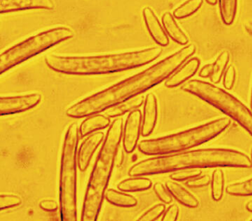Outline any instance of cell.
Listing matches in <instances>:
<instances>
[{"label": "cell", "mask_w": 252, "mask_h": 221, "mask_svg": "<svg viewBox=\"0 0 252 221\" xmlns=\"http://www.w3.org/2000/svg\"><path fill=\"white\" fill-rule=\"evenodd\" d=\"M195 51L194 45H187L149 68L78 101L67 108L66 115L73 119L88 117L142 94L170 77Z\"/></svg>", "instance_id": "cell-1"}, {"label": "cell", "mask_w": 252, "mask_h": 221, "mask_svg": "<svg viewBox=\"0 0 252 221\" xmlns=\"http://www.w3.org/2000/svg\"><path fill=\"white\" fill-rule=\"evenodd\" d=\"M252 166V160L247 155L238 150L205 148L141 160L130 168L129 175L132 177L144 176L191 168H251Z\"/></svg>", "instance_id": "cell-2"}, {"label": "cell", "mask_w": 252, "mask_h": 221, "mask_svg": "<svg viewBox=\"0 0 252 221\" xmlns=\"http://www.w3.org/2000/svg\"><path fill=\"white\" fill-rule=\"evenodd\" d=\"M159 48L104 55L67 57L48 54L47 65L54 71L68 75H102L125 71L146 65L158 58Z\"/></svg>", "instance_id": "cell-3"}, {"label": "cell", "mask_w": 252, "mask_h": 221, "mask_svg": "<svg viewBox=\"0 0 252 221\" xmlns=\"http://www.w3.org/2000/svg\"><path fill=\"white\" fill-rule=\"evenodd\" d=\"M123 124L122 118L115 119L107 130L88 181L81 221L98 220L123 137Z\"/></svg>", "instance_id": "cell-4"}, {"label": "cell", "mask_w": 252, "mask_h": 221, "mask_svg": "<svg viewBox=\"0 0 252 221\" xmlns=\"http://www.w3.org/2000/svg\"><path fill=\"white\" fill-rule=\"evenodd\" d=\"M230 125L231 121L228 118L215 119L182 132L160 138L143 140L138 144V150L147 156L184 151L211 141L225 131Z\"/></svg>", "instance_id": "cell-5"}, {"label": "cell", "mask_w": 252, "mask_h": 221, "mask_svg": "<svg viewBox=\"0 0 252 221\" xmlns=\"http://www.w3.org/2000/svg\"><path fill=\"white\" fill-rule=\"evenodd\" d=\"M79 125L72 124L64 135L60 178V208L62 221L77 220V148Z\"/></svg>", "instance_id": "cell-6"}, {"label": "cell", "mask_w": 252, "mask_h": 221, "mask_svg": "<svg viewBox=\"0 0 252 221\" xmlns=\"http://www.w3.org/2000/svg\"><path fill=\"white\" fill-rule=\"evenodd\" d=\"M181 89L216 107L237 122L252 136V111L234 95L216 85L198 79L186 82Z\"/></svg>", "instance_id": "cell-7"}, {"label": "cell", "mask_w": 252, "mask_h": 221, "mask_svg": "<svg viewBox=\"0 0 252 221\" xmlns=\"http://www.w3.org/2000/svg\"><path fill=\"white\" fill-rule=\"evenodd\" d=\"M73 36L74 32L72 29L61 26L44 31L25 39L1 54L0 74Z\"/></svg>", "instance_id": "cell-8"}, {"label": "cell", "mask_w": 252, "mask_h": 221, "mask_svg": "<svg viewBox=\"0 0 252 221\" xmlns=\"http://www.w3.org/2000/svg\"><path fill=\"white\" fill-rule=\"evenodd\" d=\"M41 100L42 95L39 94L2 96L0 98V114L7 116L28 111L37 106Z\"/></svg>", "instance_id": "cell-9"}, {"label": "cell", "mask_w": 252, "mask_h": 221, "mask_svg": "<svg viewBox=\"0 0 252 221\" xmlns=\"http://www.w3.org/2000/svg\"><path fill=\"white\" fill-rule=\"evenodd\" d=\"M141 128L142 115L141 110L136 109L128 115L123 129V147L126 153H132L136 148Z\"/></svg>", "instance_id": "cell-10"}, {"label": "cell", "mask_w": 252, "mask_h": 221, "mask_svg": "<svg viewBox=\"0 0 252 221\" xmlns=\"http://www.w3.org/2000/svg\"><path fill=\"white\" fill-rule=\"evenodd\" d=\"M54 0H0V13L8 14L26 10H53Z\"/></svg>", "instance_id": "cell-11"}, {"label": "cell", "mask_w": 252, "mask_h": 221, "mask_svg": "<svg viewBox=\"0 0 252 221\" xmlns=\"http://www.w3.org/2000/svg\"><path fill=\"white\" fill-rule=\"evenodd\" d=\"M104 139V132H93L81 144L77 158L78 166L82 172H85L88 169L94 153Z\"/></svg>", "instance_id": "cell-12"}, {"label": "cell", "mask_w": 252, "mask_h": 221, "mask_svg": "<svg viewBox=\"0 0 252 221\" xmlns=\"http://www.w3.org/2000/svg\"><path fill=\"white\" fill-rule=\"evenodd\" d=\"M143 17L147 30L155 42L160 46H167L169 43V38L152 8L145 7L143 9Z\"/></svg>", "instance_id": "cell-13"}, {"label": "cell", "mask_w": 252, "mask_h": 221, "mask_svg": "<svg viewBox=\"0 0 252 221\" xmlns=\"http://www.w3.org/2000/svg\"><path fill=\"white\" fill-rule=\"evenodd\" d=\"M158 101L156 95L153 93L147 94L144 101V115L142 119L141 135L149 136L154 130L157 123Z\"/></svg>", "instance_id": "cell-14"}, {"label": "cell", "mask_w": 252, "mask_h": 221, "mask_svg": "<svg viewBox=\"0 0 252 221\" xmlns=\"http://www.w3.org/2000/svg\"><path fill=\"white\" fill-rule=\"evenodd\" d=\"M200 62L198 59L196 57L191 59L178 71H175L174 74L168 78L167 80L165 82V86L166 88H172L182 85L195 74L200 67Z\"/></svg>", "instance_id": "cell-15"}, {"label": "cell", "mask_w": 252, "mask_h": 221, "mask_svg": "<svg viewBox=\"0 0 252 221\" xmlns=\"http://www.w3.org/2000/svg\"><path fill=\"white\" fill-rule=\"evenodd\" d=\"M166 187L172 197L184 206L189 208H197L199 206V200L195 196L174 180L166 181Z\"/></svg>", "instance_id": "cell-16"}, {"label": "cell", "mask_w": 252, "mask_h": 221, "mask_svg": "<svg viewBox=\"0 0 252 221\" xmlns=\"http://www.w3.org/2000/svg\"><path fill=\"white\" fill-rule=\"evenodd\" d=\"M110 124V120L108 116L104 115L95 114L88 116L79 127L80 137L84 138L98 129H105L109 126Z\"/></svg>", "instance_id": "cell-17"}, {"label": "cell", "mask_w": 252, "mask_h": 221, "mask_svg": "<svg viewBox=\"0 0 252 221\" xmlns=\"http://www.w3.org/2000/svg\"><path fill=\"white\" fill-rule=\"evenodd\" d=\"M145 98L141 95H137L133 98H129L124 102L116 104L107 109L104 112V115L109 118H116L118 116H123L128 112H132L136 110L144 104Z\"/></svg>", "instance_id": "cell-18"}, {"label": "cell", "mask_w": 252, "mask_h": 221, "mask_svg": "<svg viewBox=\"0 0 252 221\" xmlns=\"http://www.w3.org/2000/svg\"><path fill=\"white\" fill-rule=\"evenodd\" d=\"M162 23L166 33L172 40L180 45H187L189 42L188 37L181 28L177 24L173 16L170 13H165L162 17Z\"/></svg>", "instance_id": "cell-19"}, {"label": "cell", "mask_w": 252, "mask_h": 221, "mask_svg": "<svg viewBox=\"0 0 252 221\" xmlns=\"http://www.w3.org/2000/svg\"><path fill=\"white\" fill-rule=\"evenodd\" d=\"M151 180L140 176H132V178L123 180L118 184V189L122 191L135 192L145 191L152 187Z\"/></svg>", "instance_id": "cell-20"}, {"label": "cell", "mask_w": 252, "mask_h": 221, "mask_svg": "<svg viewBox=\"0 0 252 221\" xmlns=\"http://www.w3.org/2000/svg\"><path fill=\"white\" fill-rule=\"evenodd\" d=\"M105 198L111 204L121 206V207H133L138 203V200L134 196L113 189H109L107 190Z\"/></svg>", "instance_id": "cell-21"}, {"label": "cell", "mask_w": 252, "mask_h": 221, "mask_svg": "<svg viewBox=\"0 0 252 221\" xmlns=\"http://www.w3.org/2000/svg\"><path fill=\"white\" fill-rule=\"evenodd\" d=\"M237 8V0H220L221 18L224 24L230 26L234 23Z\"/></svg>", "instance_id": "cell-22"}, {"label": "cell", "mask_w": 252, "mask_h": 221, "mask_svg": "<svg viewBox=\"0 0 252 221\" xmlns=\"http://www.w3.org/2000/svg\"><path fill=\"white\" fill-rule=\"evenodd\" d=\"M203 5V0H187L174 11V17L178 20L187 18L197 12Z\"/></svg>", "instance_id": "cell-23"}, {"label": "cell", "mask_w": 252, "mask_h": 221, "mask_svg": "<svg viewBox=\"0 0 252 221\" xmlns=\"http://www.w3.org/2000/svg\"><path fill=\"white\" fill-rule=\"evenodd\" d=\"M224 174L221 169H216L213 171L211 181L212 187V197L215 201H219L222 199L224 190Z\"/></svg>", "instance_id": "cell-24"}, {"label": "cell", "mask_w": 252, "mask_h": 221, "mask_svg": "<svg viewBox=\"0 0 252 221\" xmlns=\"http://www.w3.org/2000/svg\"><path fill=\"white\" fill-rule=\"evenodd\" d=\"M229 62V54L228 51H225L220 54L217 58L216 61L213 64V72L210 76L211 81L213 83L218 84L222 79L226 66Z\"/></svg>", "instance_id": "cell-25"}, {"label": "cell", "mask_w": 252, "mask_h": 221, "mask_svg": "<svg viewBox=\"0 0 252 221\" xmlns=\"http://www.w3.org/2000/svg\"><path fill=\"white\" fill-rule=\"evenodd\" d=\"M225 190L228 194L233 196L245 197L252 195V178L242 182L229 184Z\"/></svg>", "instance_id": "cell-26"}, {"label": "cell", "mask_w": 252, "mask_h": 221, "mask_svg": "<svg viewBox=\"0 0 252 221\" xmlns=\"http://www.w3.org/2000/svg\"><path fill=\"white\" fill-rule=\"evenodd\" d=\"M202 169L200 168H191L175 171L170 175V178L174 181H183L195 178L201 175Z\"/></svg>", "instance_id": "cell-27"}, {"label": "cell", "mask_w": 252, "mask_h": 221, "mask_svg": "<svg viewBox=\"0 0 252 221\" xmlns=\"http://www.w3.org/2000/svg\"><path fill=\"white\" fill-rule=\"evenodd\" d=\"M165 210H166V207L164 204L160 203V204L156 205L147 211L145 213L143 214L138 220L144 221H156L164 213Z\"/></svg>", "instance_id": "cell-28"}, {"label": "cell", "mask_w": 252, "mask_h": 221, "mask_svg": "<svg viewBox=\"0 0 252 221\" xmlns=\"http://www.w3.org/2000/svg\"><path fill=\"white\" fill-rule=\"evenodd\" d=\"M21 197L14 194H2L0 196V210L15 207L21 204Z\"/></svg>", "instance_id": "cell-29"}, {"label": "cell", "mask_w": 252, "mask_h": 221, "mask_svg": "<svg viewBox=\"0 0 252 221\" xmlns=\"http://www.w3.org/2000/svg\"><path fill=\"white\" fill-rule=\"evenodd\" d=\"M153 190L156 195L158 196L159 199L161 200L163 203L166 204H169L172 201V195L169 192L166 187L163 185L161 183H156L153 186Z\"/></svg>", "instance_id": "cell-30"}, {"label": "cell", "mask_w": 252, "mask_h": 221, "mask_svg": "<svg viewBox=\"0 0 252 221\" xmlns=\"http://www.w3.org/2000/svg\"><path fill=\"white\" fill-rule=\"evenodd\" d=\"M212 178L209 175H199L195 178H191L186 182V186L190 188H200L206 187L210 184Z\"/></svg>", "instance_id": "cell-31"}, {"label": "cell", "mask_w": 252, "mask_h": 221, "mask_svg": "<svg viewBox=\"0 0 252 221\" xmlns=\"http://www.w3.org/2000/svg\"><path fill=\"white\" fill-rule=\"evenodd\" d=\"M236 79V70L234 66H228L224 73L223 86L226 90L232 89Z\"/></svg>", "instance_id": "cell-32"}, {"label": "cell", "mask_w": 252, "mask_h": 221, "mask_svg": "<svg viewBox=\"0 0 252 221\" xmlns=\"http://www.w3.org/2000/svg\"><path fill=\"white\" fill-rule=\"evenodd\" d=\"M179 215V207L176 204H172L165 210L163 214V221H175Z\"/></svg>", "instance_id": "cell-33"}, {"label": "cell", "mask_w": 252, "mask_h": 221, "mask_svg": "<svg viewBox=\"0 0 252 221\" xmlns=\"http://www.w3.org/2000/svg\"><path fill=\"white\" fill-rule=\"evenodd\" d=\"M39 207L42 210L46 211V212H56L58 210L59 203L56 200H42L39 203Z\"/></svg>", "instance_id": "cell-34"}, {"label": "cell", "mask_w": 252, "mask_h": 221, "mask_svg": "<svg viewBox=\"0 0 252 221\" xmlns=\"http://www.w3.org/2000/svg\"><path fill=\"white\" fill-rule=\"evenodd\" d=\"M212 72H213V64H206L203 66L199 73V76L202 78L210 77L212 76Z\"/></svg>", "instance_id": "cell-35"}, {"label": "cell", "mask_w": 252, "mask_h": 221, "mask_svg": "<svg viewBox=\"0 0 252 221\" xmlns=\"http://www.w3.org/2000/svg\"><path fill=\"white\" fill-rule=\"evenodd\" d=\"M125 161V154H124L123 150L122 149H119L118 150L117 154H116V165L119 167V166H122V164Z\"/></svg>", "instance_id": "cell-36"}, {"label": "cell", "mask_w": 252, "mask_h": 221, "mask_svg": "<svg viewBox=\"0 0 252 221\" xmlns=\"http://www.w3.org/2000/svg\"><path fill=\"white\" fill-rule=\"evenodd\" d=\"M246 209L249 212H252V200L248 202L247 204H246Z\"/></svg>", "instance_id": "cell-37"}, {"label": "cell", "mask_w": 252, "mask_h": 221, "mask_svg": "<svg viewBox=\"0 0 252 221\" xmlns=\"http://www.w3.org/2000/svg\"><path fill=\"white\" fill-rule=\"evenodd\" d=\"M206 2H207V3L210 4V5H214L217 3V1H218V0H206Z\"/></svg>", "instance_id": "cell-38"}, {"label": "cell", "mask_w": 252, "mask_h": 221, "mask_svg": "<svg viewBox=\"0 0 252 221\" xmlns=\"http://www.w3.org/2000/svg\"><path fill=\"white\" fill-rule=\"evenodd\" d=\"M251 108L252 110V97H251Z\"/></svg>", "instance_id": "cell-39"}, {"label": "cell", "mask_w": 252, "mask_h": 221, "mask_svg": "<svg viewBox=\"0 0 252 221\" xmlns=\"http://www.w3.org/2000/svg\"><path fill=\"white\" fill-rule=\"evenodd\" d=\"M251 155H252V153H251Z\"/></svg>", "instance_id": "cell-40"}]
</instances>
